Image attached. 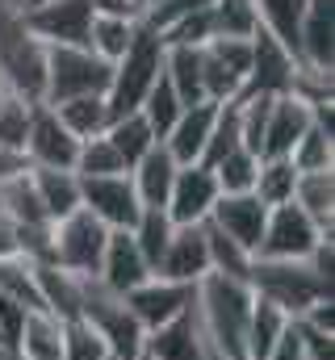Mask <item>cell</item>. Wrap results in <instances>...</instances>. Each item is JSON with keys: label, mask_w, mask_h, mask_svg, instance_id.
Segmentation results:
<instances>
[{"label": "cell", "mask_w": 335, "mask_h": 360, "mask_svg": "<svg viewBox=\"0 0 335 360\" xmlns=\"http://www.w3.org/2000/svg\"><path fill=\"white\" fill-rule=\"evenodd\" d=\"M218 197H222V193H218L214 172H210L206 164H189V168H180L176 180H172L164 214L172 218V226H201V222L210 218V210H214Z\"/></svg>", "instance_id": "14"}, {"label": "cell", "mask_w": 335, "mask_h": 360, "mask_svg": "<svg viewBox=\"0 0 335 360\" xmlns=\"http://www.w3.org/2000/svg\"><path fill=\"white\" fill-rule=\"evenodd\" d=\"M105 243H109V231H105L88 210H76V214L51 222V264L63 269V272H72V276L96 281Z\"/></svg>", "instance_id": "7"}, {"label": "cell", "mask_w": 335, "mask_h": 360, "mask_svg": "<svg viewBox=\"0 0 335 360\" xmlns=\"http://www.w3.org/2000/svg\"><path fill=\"white\" fill-rule=\"evenodd\" d=\"M4 96H8V89H4V84H0V105H4Z\"/></svg>", "instance_id": "51"}, {"label": "cell", "mask_w": 335, "mask_h": 360, "mask_svg": "<svg viewBox=\"0 0 335 360\" xmlns=\"http://www.w3.org/2000/svg\"><path fill=\"white\" fill-rule=\"evenodd\" d=\"M134 21H126V17H109V13H96L92 17V30H88V51L92 55H101L105 63H118L122 55H126V46L134 42Z\"/></svg>", "instance_id": "33"}, {"label": "cell", "mask_w": 335, "mask_h": 360, "mask_svg": "<svg viewBox=\"0 0 335 360\" xmlns=\"http://www.w3.org/2000/svg\"><path fill=\"white\" fill-rule=\"evenodd\" d=\"M260 30H268L293 59H298V25L306 13V0H255Z\"/></svg>", "instance_id": "31"}, {"label": "cell", "mask_w": 335, "mask_h": 360, "mask_svg": "<svg viewBox=\"0 0 335 360\" xmlns=\"http://www.w3.org/2000/svg\"><path fill=\"white\" fill-rule=\"evenodd\" d=\"M130 168L122 164V155L109 147V139H88L80 143V155H76V176L80 180H92V176H126Z\"/></svg>", "instance_id": "41"}, {"label": "cell", "mask_w": 335, "mask_h": 360, "mask_svg": "<svg viewBox=\"0 0 335 360\" xmlns=\"http://www.w3.org/2000/svg\"><path fill=\"white\" fill-rule=\"evenodd\" d=\"M30 184L38 193V205L51 222L68 218L80 210V176L76 172H59V168H30Z\"/></svg>", "instance_id": "25"}, {"label": "cell", "mask_w": 335, "mask_h": 360, "mask_svg": "<svg viewBox=\"0 0 335 360\" xmlns=\"http://www.w3.org/2000/svg\"><path fill=\"white\" fill-rule=\"evenodd\" d=\"M21 172H30V164H25V155H21V151H8V147H0V184H8V180H17Z\"/></svg>", "instance_id": "47"}, {"label": "cell", "mask_w": 335, "mask_h": 360, "mask_svg": "<svg viewBox=\"0 0 335 360\" xmlns=\"http://www.w3.org/2000/svg\"><path fill=\"white\" fill-rule=\"evenodd\" d=\"M293 205H298L319 231H331L335 226V172H298Z\"/></svg>", "instance_id": "27"}, {"label": "cell", "mask_w": 335, "mask_h": 360, "mask_svg": "<svg viewBox=\"0 0 335 360\" xmlns=\"http://www.w3.org/2000/svg\"><path fill=\"white\" fill-rule=\"evenodd\" d=\"M0 84L30 105L46 96V46L25 30L21 13H0Z\"/></svg>", "instance_id": "3"}, {"label": "cell", "mask_w": 335, "mask_h": 360, "mask_svg": "<svg viewBox=\"0 0 335 360\" xmlns=\"http://www.w3.org/2000/svg\"><path fill=\"white\" fill-rule=\"evenodd\" d=\"M323 235H331V231H319L293 201L272 205L264 235H260V248H255V260H310V252Z\"/></svg>", "instance_id": "10"}, {"label": "cell", "mask_w": 335, "mask_h": 360, "mask_svg": "<svg viewBox=\"0 0 335 360\" xmlns=\"http://www.w3.org/2000/svg\"><path fill=\"white\" fill-rule=\"evenodd\" d=\"M30 0H0V13H25Z\"/></svg>", "instance_id": "50"}, {"label": "cell", "mask_w": 335, "mask_h": 360, "mask_svg": "<svg viewBox=\"0 0 335 360\" xmlns=\"http://www.w3.org/2000/svg\"><path fill=\"white\" fill-rule=\"evenodd\" d=\"M0 293L13 297V302L25 306V310H42L38 281H34V264H30L25 256H8V260H0Z\"/></svg>", "instance_id": "39"}, {"label": "cell", "mask_w": 335, "mask_h": 360, "mask_svg": "<svg viewBox=\"0 0 335 360\" xmlns=\"http://www.w3.org/2000/svg\"><path fill=\"white\" fill-rule=\"evenodd\" d=\"M0 360H13V356H8V352H4V348H0Z\"/></svg>", "instance_id": "52"}, {"label": "cell", "mask_w": 335, "mask_h": 360, "mask_svg": "<svg viewBox=\"0 0 335 360\" xmlns=\"http://www.w3.org/2000/svg\"><path fill=\"white\" fill-rule=\"evenodd\" d=\"M231 151H239V117H235V101L218 105V117H214V130H210V143H206L201 164L214 168V164H218L222 155H231Z\"/></svg>", "instance_id": "44"}, {"label": "cell", "mask_w": 335, "mask_h": 360, "mask_svg": "<svg viewBox=\"0 0 335 360\" xmlns=\"http://www.w3.org/2000/svg\"><path fill=\"white\" fill-rule=\"evenodd\" d=\"M34 264V260H30ZM34 281H38V297H42V310L55 314L59 323L68 319H80V302H84V276L55 269V264H34Z\"/></svg>", "instance_id": "23"}, {"label": "cell", "mask_w": 335, "mask_h": 360, "mask_svg": "<svg viewBox=\"0 0 335 360\" xmlns=\"http://www.w3.org/2000/svg\"><path fill=\"white\" fill-rule=\"evenodd\" d=\"M147 276H151V264H147V260H143V252L134 248L130 231H109V243H105V256H101L96 281H101L109 293L126 297V293H130V289H139Z\"/></svg>", "instance_id": "20"}, {"label": "cell", "mask_w": 335, "mask_h": 360, "mask_svg": "<svg viewBox=\"0 0 335 360\" xmlns=\"http://www.w3.org/2000/svg\"><path fill=\"white\" fill-rule=\"evenodd\" d=\"M298 68H302V63H298L268 30H255V34H251V72H248L244 96H285V92L293 89Z\"/></svg>", "instance_id": "13"}, {"label": "cell", "mask_w": 335, "mask_h": 360, "mask_svg": "<svg viewBox=\"0 0 335 360\" xmlns=\"http://www.w3.org/2000/svg\"><path fill=\"white\" fill-rule=\"evenodd\" d=\"M55 109V117L80 139H101L105 130H109V122H113V109H109V101L105 96H72V101H59V105H51Z\"/></svg>", "instance_id": "29"}, {"label": "cell", "mask_w": 335, "mask_h": 360, "mask_svg": "<svg viewBox=\"0 0 335 360\" xmlns=\"http://www.w3.org/2000/svg\"><path fill=\"white\" fill-rule=\"evenodd\" d=\"M176 172H180V164L164 151V143H160V147H151V151L130 168V184H134V193H139L143 210H164Z\"/></svg>", "instance_id": "24"}, {"label": "cell", "mask_w": 335, "mask_h": 360, "mask_svg": "<svg viewBox=\"0 0 335 360\" xmlns=\"http://www.w3.org/2000/svg\"><path fill=\"white\" fill-rule=\"evenodd\" d=\"M143 356L147 360H218L214 348H210V340H206V331H201V323H197V314H193V302L172 323L147 331Z\"/></svg>", "instance_id": "16"}, {"label": "cell", "mask_w": 335, "mask_h": 360, "mask_svg": "<svg viewBox=\"0 0 335 360\" xmlns=\"http://www.w3.org/2000/svg\"><path fill=\"white\" fill-rule=\"evenodd\" d=\"M17 360H59L63 356V323L46 310H30L17 335Z\"/></svg>", "instance_id": "26"}, {"label": "cell", "mask_w": 335, "mask_h": 360, "mask_svg": "<svg viewBox=\"0 0 335 360\" xmlns=\"http://www.w3.org/2000/svg\"><path fill=\"white\" fill-rule=\"evenodd\" d=\"M59 360H113L105 340L92 331V323L84 319H68L63 323V356Z\"/></svg>", "instance_id": "43"}, {"label": "cell", "mask_w": 335, "mask_h": 360, "mask_svg": "<svg viewBox=\"0 0 335 360\" xmlns=\"http://www.w3.org/2000/svg\"><path fill=\"white\" fill-rule=\"evenodd\" d=\"M298 344H302V356L306 360H335V331H323L306 319H289Z\"/></svg>", "instance_id": "46"}, {"label": "cell", "mask_w": 335, "mask_h": 360, "mask_svg": "<svg viewBox=\"0 0 335 360\" xmlns=\"http://www.w3.org/2000/svg\"><path fill=\"white\" fill-rule=\"evenodd\" d=\"M293 184H298V168L289 160H260V172H255V197L272 210V205H289L293 201Z\"/></svg>", "instance_id": "36"}, {"label": "cell", "mask_w": 335, "mask_h": 360, "mask_svg": "<svg viewBox=\"0 0 335 360\" xmlns=\"http://www.w3.org/2000/svg\"><path fill=\"white\" fill-rule=\"evenodd\" d=\"M109 80H113V63H105L88 46H46V96H42V105H59L72 96H105Z\"/></svg>", "instance_id": "5"}, {"label": "cell", "mask_w": 335, "mask_h": 360, "mask_svg": "<svg viewBox=\"0 0 335 360\" xmlns=\"http://www.w3.org/2000/svg\"><path fill=\"white\" fill-rule=\"evenodd\" d=\"M180 109H184V105H180V96L172 92V84H168L164 76L156 80V89L147 92V101L139 105V113L147 117V126L156 130V139H160V143L168 139V130L176 126V117H180Z\"/></svg>", "instance_id": "42"}, {"label": "cell", "mask_w": 335, "mask_h": 360, "mask_svg": "<svg viewBox=\"0 0 335 360\" xmlns=\"http://www.w3.org/2000/svg\"><path fill=\"white\" fill-rule=\"evenodd\" d=\"M298 63L310 72H335V0H306L298 25Z\"/></svg>", "instance_id": "18"}, {"label": "cell", "mask_w": 335, "mask_h": 360, "mask_svg": "<svg viewBox=\"0 0 335 360\" xmlns=\"http://www.w3.org/2000/svg\"><path fill=\"white\" fill-rule=\"evenodd\" d=\"M310 122H315V113H310V105H306V101H298L293 92L272 96L260 160H289V151H293V147H298V139L310 130Z\"/></svg>", "instance_id": "19"}, {"label": "cell", "mask_w": 335, "mask_h": 360, "mask_svg": "<svg viewBox=\"0 0 335 360\" xmlns=\"http://www.w3.org/2000/svg\"><path fill=\"white\" fill-rule=\"evenodd\" d=\"M80 210H88L105 231H130L143 214V201L126 176H92L80 180Z\"/></svg>", "instance_id": "11"}, {"label": "cell", "mask_w": 335, "mask_h": 360, "mask_svg": "<svg viewBox=\"0 0 335 360\" xmlns=\"http://www.w3.org/2000/svg\"><path fill=\"white\" fill-rule=\"evenodd\" d=\"M80 319H84V323H92V331L105 340V348H109V356H113V360L143 356V340H147V331L134 323V314H130L126 297L109 293L101 281H84Z\"/></svg>", "instance_id": "6"}, {"label": "cell", "mask_w": 335, "mask_h": 360, "mask_svg": "<svg viewBox=\"0 0 335 360\" xmlns=\"http://www.w3.org/2000/svg\"><path fill=\"white\" fill-rule=\"evenodd\" d=\"M251 72V38H214L201 46V89L206 101H239Z\"/></svg>", "instance_id": "8"}, {"label": "cell", "mask_w": 335, "mask_h": 360, "mask_svg": "<svg viewBox=\"0 0 335 360\" xmlns=\"http://www.w3.org/2000/svg\"><path fill=\"white\" fill-rule=\"evenodd\" d=\"M134 360H147V356H134Z\"/></svg>", "instance_id": "54"}, {"label": "cell", "mask_w": 335, "mask_h": 360, "mask_svg": "<svg viewBox=\"0 0 335 360\" xmlns=\"http://www.w3.org/2000/svg\"><path fill=\"white\" fill-rule=\"evenodd\" d=\"M206 272H210V256H206L201 226H176L164 248V256H160V264H156V276L180 281V285H197Z\"/></svg>", "instance_id": "22"}, {"label": "cell", "mask_w": 335, "mask_h": 360, "mask_svg": "<svg viewBox=\"0 0 335 360\" xmlns=\"http://www.w3.org/2000/svg\"><path fill=\"white\" fill-rule=\"evenodd\" d=\"M164 80L180 96V105H201V46H168L164 42Z\"/></svg>", "instance_id": "28"}, {"label": "cell", "mask_w": 335, "mask_h": 360, "mask_svg": "<svg viewBox=\"0 0 335 360\" xmlns=\"http://www.w3.org/2000/svg\"><path fill=\"white\" fill-rule=\"evenodd\" d=\"M214 180H218V193H251L255 188V172H260V155H251V151H231V155H222L214 168Z\"/></svg>", "instance_id": "40"}, {"label": "cell", "mask_w": 335, "mask_h": 360, "mask_svg": "<svg viewBox=\"0 0 335 360\" xmlns=\"http://www.w3.org/2000/svg\"><path fill=\"white\" fill-rule=\"evenodd\" d=\"M214 117H218V105L214 101H201V105H184L180 109L176 126L168 130V139H164V151L180 168L201 164L206 143H210V130H214Z\"/></svg>", "instance_id": "21"}, {"label": "cell", "mask_w": 335, "mask_h": 360, "mask_svg": "<svg viewBox=\"0 0 335 360\" xmlns=\"http://www.w3.org/2000/svg\"><path fill=\"white\" fill-rule=\"evenodd\" d=\"M210 17H214V38H251L260 30L255 0H214Z\"/></svg>", "instance_id": "38"}, {"label": "cell", "mask_w": 335, "mask_h": 360, "mask_svg": "<svg viewBox=\"0 0 335 360\" xmlns=\"http://www.w3.org/2000/svg\"><path fill=\"white\" fill-rule=\"evenodd\" d=\"M34 4H42V0H30V8H34Z\"/></svg>", "instance_id": "53"}, {"label": "cell", "mask_w": 335, "mask_h": 360, "mask_svg": "<svg viewBox=\"0 0 335 360\" xmlns=\"http://www.w3.org/2000/svg\"><path fill=\"white\" fill-rule=\"evenodd\" d=\"M172 231H176V226H172V218H168L164 210H143V214H139V222L130 226V239H134V248L143 252V260L151 264V272H156L160 256H164Z\"/></svg>", "instance_id": "37"}, {"label": "cell", "mask_w": 335, "mask_h": 360, "mask_svg": "<svg viewBox=\"0 0 335 360\" xmlns=\"http://www.w3.org/2000/svg\"><path fill=\"white\" fill-rule=\"evenodd\" d=\"M251 293L277 306L285 319H302L310 306L331 302V281L319 276L306 260H251Z\"/></svg>", "instance_id": "2"}, {"label": "cell", "mask_w": 335, "mask_h": 360, "mask_svg": "<svg viewBox=\"0 0 335 360\" xmlns=\"http://www.w3.org/2000/svg\"><path fill=\"white\" fill-rule=\"evenodd\" d=\"M105 139H109V147L122 155V164L126 168H134L151 147H160V139H156V130L147 126V117L134 109V113H118L113 122H109V130H105Z\"/></svg>", "instance_id": "30"}, {"label": "cell", "mask_w": 335, "mask_h": 360, "mask_svg": "<svg viewBox=\"0 0 335 360\" xmlns=\"http://www.w3.org/2000/svg\"><path fill=\"white\" fill-rule=\"evenodd\" d=\"M30 117H34V105L8 92V96H4V105H0V147H8V151H21V155H25Z\"/></svg>", "instance_id": "45"}, {"label": "cell", "mask_w": 335, "mask_h": 360, "mask_svg": "<svg viewBox=\"0 0 335 360\" xmlns=\"http://www.w3.org/2000/svg\"><path fill=\"white\" fill-rule=\"evenodd\" d=\"M264 360H306V356H302V344H298V335H293V327H289V331L277 340V348H272Z\"/></svg>", "instance_id": "49"}, {"label": "cell", "mask_w": 335, "mask_h": 360, "mask_svg": "<svg viewBox=\"0 0 335 360\" xmlns=\"http://www.w3.org/2000/svg\"><path fill=\"white\" fill-rule=\"evenodd\" d=\"M189 302H193V285L164 281V276H156V272H151L139 289L126 293V306H130V314H134V323H139L143 331H156V327L172 323L176 314L189 310Z\"/></svg>", "instance_id": "15"}, {"label": "cell", "mask_w": 335, "mask_h": 360, "mask_svg": "<svg viewBox=\"0 0 335 360\" xmlns=\"http://www.w3.org/2000/svg\"><path fill=\"white\" fill-rule=\"evenodd\" d=\"M76 155H80V139L55 117L51 105H34L30 134H25V164H30V168L76 172Z\"/></svg>", "instance_id": "12"}, {"label": "cell", "mask_w": 335, "mask_h": 360, "mask_svg": "<svg viewBox=\"0 0 335 360\" xmlns=\"http://www.w3.org/2000/svg\"><path fill=\"white\" fill-rule=\"evenodd\" d=\"M289 164L298 172H335V130H323L310 122V130L289 151Z\"/></svg>", "instance_id": "35"}, {"label": "cell", "mask_w": 335, "mask_h": 360, "mask_svg": "<svg viewBox=\"0 0 335 360\" xmlns=\"http://www.w3.org/2000/svg\"><path fill=\"white\" fill-rule=\"evenodd\" d=\"M13 360H17V356H13Z\"/></svg>", "instance_id": "55"}, {"label": "cell", "mask_w": 335, "mask_h": 360, "mask_svg": "<svg viewBox=\"0 0 335 360\" xmlns=\"http://www.w3.org/2000/svg\"><path fill=\"white\" fill-rule=\"evenodd\" d=\"M8 256H21V239H17L13 218L0 210V260H8Z\"/></svg>", "instance_id": "48"}, {"label": "cell", "mask_w": 335, "mask_h": 360, "mask_svg": "<svg viewBox=\"0 0 335 360\" xmlns=\"http://www.w3.org/2000/svg\"><path fill=\"white\" fill-rule=\"evenodd\" d=\"M92 17H96L92 0H42L21 13L25 30L42 46H88Z\"/></svg>", "instance_id": "9"}, {"label": "cell", "mask_w": 335, "mask_h": 360, "mask_svg": "<svg viewBox=\"0 0 335 360\" xmlns=\"http://www.w3.org/2000/svg\"><path fill=\"white\" fill-rule=\"evenodd\" d=\"M251 306H255V293H251L248 281L206 272L193 285V314H197V323H201L218 360H248L244 352H248Z\"/></svg>", "instance_id": "1"}, {"label": "cell", "mask_w": 335, "mask_h": 360, "mask_svg": "<svg viewBox=\"0 0 335 360\" xmlns=\"http://www.w3.org/2000/svg\"><path fill=\"white\" fill-rule=\"evenodd\" d=\"M201 235H206V256H210V272H218V276H231V281H248L251 272V252H244L235 239H227L218 226H210V222H201Z\"/></svg>", "instance_id": "32"}, {"label": "cell", "mask_w": 335, "mask_h": 360, "mask_svg": "<svg viewBox=\"0 0 335 360\" xmlns=\"http://www.w3.org/2000/svg\"><path fill=\"white\" fill-rule=\"evenodd\" d=\"M289 331V319L277 310V306H268V302H260L255 297V306H251V323H248V360H264L272 348H277V340Z\"/></svg>", "instance_id": "34"}, {"label": "cell", "mask_w": 335, "mask_h": 360, "mask_svg": "<svg viewBox=\"0 0 335 360\" xmlns=\"http://www.w3.org/2000/svg\"><path fill=\"white\" fill-rule=\"evenodd\" d=\"M210 226H218L227 239H235L244 252L255 256L260 248V235H264V222H268V205L255 197V193H222L206 218Z\"/></svg>", "instance_id": "17"}, {"label": "cell", "mask_w": 335, "mask_h": 360, "mask_svg": "<svg viewBox=\"0 0 335 360\" xmlns=\"http://www.w3.org/2000/svg\"><path fill=\"white\" fill-rule=\"evenodd\" d=\"M160 76H164V38H160L156 30L139 25V30H134V42H130L126 55L113 63V80H109V92H105L113 117H118V113H134V109L147 101V92L156 89Z\"/></svg>", "instance_id": "4"}]
</instances>
